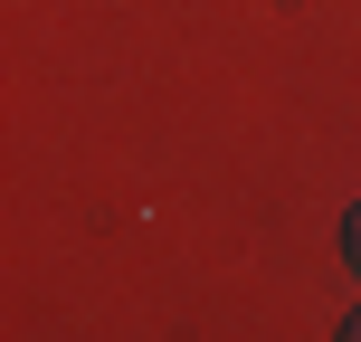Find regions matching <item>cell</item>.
<instances>
[{"instance_id": "obj_2", "label": "cell", "mask_w": 361, "mask_h": 342, "mask_svg": "<svg viewBox=\"0 0 361 342\" xmlns=\"http://www.w3.org/2000/svg\"><path fill=\"white\" fill-rule=\"evenodd\" d=\"M343 342H361V314H352V324H343Z\"/></svg>"}, {"instance_id": "obj_1", "label": "cell", "mask_w": 361, "mask_h": 342, "mask_svg": "<svg viewBox=\"0 0 361 342\" xmlns=\"http://www.w3.org/2000/svg\"><path fill=\"white\" fill-rule=\"evenodd\" d=\"M343 248H352V267H361V209H352V219H343Z\"/></svg>"}]
</instances>
